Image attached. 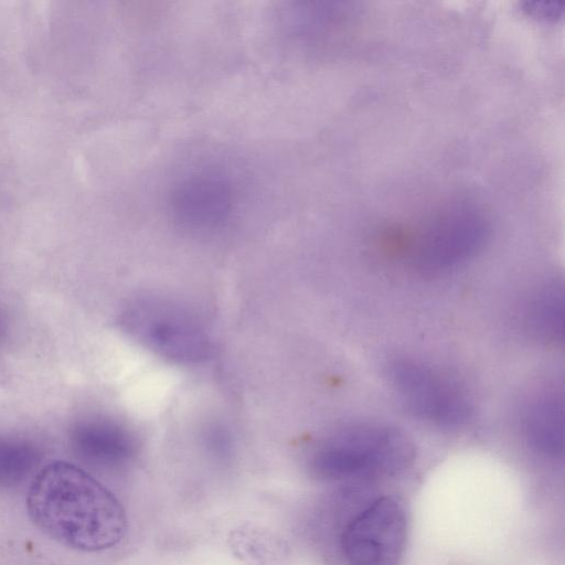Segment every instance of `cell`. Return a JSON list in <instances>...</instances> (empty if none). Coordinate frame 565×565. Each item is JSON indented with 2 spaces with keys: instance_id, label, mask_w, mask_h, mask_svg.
I'll list each match as a JSON object with an SVG mask.
<instances>
[{
  "instance_id": "6da1fadb",
  "label": "cell",
  "mask_w": 565,
  "mask_h": 565,
  "mask_svg": "<svg viewBox=\"0 0 565 565\" xmlns=\"http://www.w3.org/2000/svg\"><path fill=\"white\" fill-rule=\"evenodd\" d=\"M26 508L42 532L78 551L110 548L127 531L126 511L114 493L66 461L51 462L36 475Z\"/></svg>"
},
{
  "instance_id": "7a4b0ae2",
  "label": "cell",
  "mask_w": 565,
  "mask_h": 565,
  "mask_svg": "<svg viewBox=\"0 0 565 565\" xmlns=\"http://www.w3.org/2000/svg\"><path fill=\"white\" fill-rule=\"evenodd\" d=\"M413 441L401 430L382 424L347 427L315 451L313 472L327 480L388 478L405 470L415 458Z\"/></svg>"
},
{
  "instance_id": "3957f363",
  "label": "cell",
  "mask_w": 565,
  "mask_h": 565,
  "mask_svg": "<svg viewBox=\"0 0 565 565\" xmlns=\"http://www.w3.org/2000/svg\"><path fill=\"white\" fill-rule=\"evenodd\" d=\"M216 163L191 167L167 188L164 207L174 223L192 232H210L228 223L243 202L239 179Z\"/></svg>"
},
{
  "instance_id": "277c9868",
  "label": "cell",
  "mask_w": 565,
  "mask_h": 565,
  "mask_svg": "<svg viewBox=\"0 0 565 565\" xmlns=\"http://www.w3.org/2000/svg\"><path fill=\"white\" fill-rule=\"evenodd\" d=\"M128 333L153 353L180 364H198L212 354L203 326L182 307L160 298H141L122 317Z\"/></svg>"
},
{
  "instance_id": "5b68a950",
  "label": "cell",
  "mask_w": 565,
  "mask_h": 565,
  "mask_svg": "<svg viewBox=\"0 0 565 565\" xmlns=\"http://www.w3.org/2000/svg\"><path fill=\"white\" fill-rule=\"evenodd\" d=\"M488 225L469 206H452L434 215L414 235L403 232V248L420 271L439 273L472 257L484 244Z\"/></svg>"
},
{
  "instance_id": "8992f818",
  "label": "cell",
  "mask_w": 565,
  "mask_h": 565,
  "mask_svg": "<svg viewBox=\"0 0 565 565\" xmlns=\"http://www.w3.org/2000/svg\"><path fill=\"white\" fill-rule=\"evenodd\" d=\"M408 533V513L395 495H382L359 511L340 537L349 565H399Z\"/></svg>"
},
{
  "instance_id": "52a82bcc",
  "label": "cell",
  "mask_w": 565,
  "mask_h": 565,
  "mask_svg": "<svg viewBox=\"0 0 565 565\" xmlns=\"http://www.w3.org/2000/svg\"><path fill=\"white\" fill-rule=\"evenodd\" d=\"M388 380L406 407L417 417L443 427H457L471 415L465 392L439 371L422 362L397 359Z\"/></svg>"
},
{
  "instance_id": "ba28073f",
  "label": "cell",
  "mask_w": 565,
  "mask_h": 565,
  "mask_svg": "<svg viewBox=\"0 0 565 565\" xmlns=\"http://www.w3.org/2000/svg\"><path fill=\"white\" fill-rule=\"evenodd\" d=\"M72 444L81 458L102 467L127 463L137 450L136 440L130 431L107 419H93L79 424L73 431Z\"/></svg>"
},
{
  "instance_id": "9c48e42d",
  "label": "cell",
  "mask_w": 565,
  "mask_h": 565,
  "mask_svg": "<svg viewBox=\"0 0 565 565\" xmlns=\"http://www.w3.org/2000/svg\"><path fill=\"white\" fill-rule=\"evenodd\" d=\"M525 431L532 446L547 456H558L564 447V403L557 394L535 399L525 415Z\"/></svg>"
},
{
  "instance_id": "30bf717a",
  "label": "cell",
  "mask_w": 565,
  "mask_h": 565,
  "mask_svg": "<svg viewBox=\"0 0 565 565\" xmlns=\"http://www.w3.org/2000/svg\"><path fill=\"white\" fill-rule=\"evenodd\" d=\"M529 321L532 330L542 339L557 342L564 331V290L561 280H552L535 294L530 309Z\"/></svg>"
},
{
  "instance_id": "8fae6325",
  "label": "cell",
  "mask_w": 565,
  "mask_h": 565,
  "mask_svg": "<svg viewBox=\"0 0 565 565\" xmlns=\"http://www.w3.org/2000/svg\"><path fill=\"white\" fill-rule=\"evenodd\" d=\"M39 461L40 456L33 445L0 437V489L22 483Z\"/></svg>"
},
{
  "instance_id": "7c38bea8",
  "label": "cell",
  "mask_w": 565,
  "mask_h": 565,
  "mask_svg": "<svg viewBox=\"0 0 565 565\" xmlns=\"http://www.w3.org/2000/svg\"><path fill=\"white\" fill-rule=\"evenodd\" d=\"M535 18L555 19L562 13V7L557 2H526V9Z\"/></svg>"
}]
</instances>
